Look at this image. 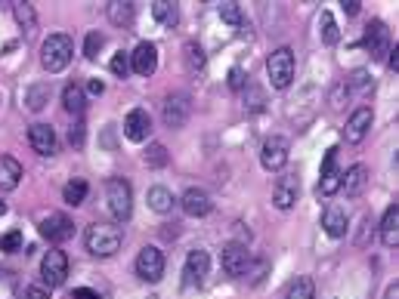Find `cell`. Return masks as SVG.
Masks as SVG:
<instances>
[{
    "instance_id": "8",
    "label": "cell",
    "mask_w": 399,
    "mask_h": 299,
    "mask_svg": "<svg viewBox=\"0 0 399 299\" xmlns=\"http://www.w3.org/2000/svg\"><path fill=\"white\" fill-rule=\"evenodd\" d=\"M260 164H263V170H269V173L282 170L285 164H288V139H285V136H269V139H266L263 148H260Z\"/></svg>"
},
{
    "instance_id": "13",
    "label": "cell",
    "mask_w": 399,
    "mask_h": 299,
    "mask_svg": "<svg viewBox=\"0 0 399 299\" xmlns=\"http://www.w3.org/2000/svg\"><path fill=\"white\" fill-rule=\"evenodd\" d=\"M371 121H375V115H371V108H356L353 115L347 117V127H344V139H347L350 145H359L365 136H369L371 130Z\"/></svg>"
},
{
    "instance_id": "28",
    "label": "cell",
    "mask_w": 399,
    "mask_h": 299,
    "mask_svg": "<svg viewBox=\"0 0 399 299\" xmlns=\"http://www.w3.org/2000/svg\"><path fill=\"white\" fill-rule=\"evenodd\" d=\"M109 19L118 25V28H130L133 25V3H121V0L109 3Z\"/></svg>"
},
{
    "instance_id": "9",
    "label": "cell",
    "mask_w": 399,
    "mask_h": 299,
    "mask_svg": "<svg viewBox=\"0 0 399 299\" xmlns=\"http://www.w3.org/2000/svg\"><path fill=\"white\" fill-rule=\"evenodd\" d=\"M37 229H41V235H44L50 244H62V241H69V238L75 235V222H71L69 216H62V213L44 216Z\"/></svg>"
},
{
    "instance_id": "5",
    "label": "cell",
    "mask_w": 399,
    "mask_h": 299,
    "mask_svg": "<svg viewBox=\"0 0 399 299\" xmlns=\"http://www.w3.org/2000/svg\"><path fill=\"white\" fill-rule=\"evenodd\" d=\"M189 115H192V102H189V96H186V93H170V96L164 99L161 117H164V124H168L170 130L183 127V124L189 121Z\"/></svg>"
},
{
    "instance_id": "47",
    "label": "cell",
    "mask_w": 399,
    "mask_h": 299,
    "mask_svg": "<svg viewBox=\"0 0 399 299\" xmlns=\"http://www.w3.org/2000/svg\"><path fill=\"white\" fill-rule=\"evenodd\" d=\"M390 68L399 71V46H396V50H390Z\"/></svg>"
},
{
    "instance_id": "14",
    "label": "cell",
    "mask_w": 399,
    "mask_h": 299,
    "mask_svg": "<svg viewBox=\"0 0 399 299\" xmlns=\"http://www.w3.org/2000/svg\"><path fill=\"white\" fill-rule=\"evenodd\" d=\"M130 68L136 71V75H143V77L155 75V68H158V46L149 44V41L136 44V50L130 52Z\"/></svg>"
},
{
    "instance_id": "26",
    "label": "cell",
    "mask_w": 399,
    "mask_h": 299,
    "mask_svg": "<svg viewBox=\"0 0 399 299\" xmlns=\"http://www.w3.org/2000/svg\"><path fill=\"white\" fill-rule=\"evenodd\" d=\"M84 197H87V182H84V179H71V182H65L62 201L69 204V207H81Z\"/></svg>"
},
{
    "instance_id": "38",
    "label": "cell",
    "mask_w": 399,
    "mask_h": 299,
    "mask_svg": "<svg viewBox=\"0 0 399 299\" xmlns=\"http://www.w3.org/2000/svg\"><path fill=\"white\" fill-rule=\"evenodd\" d=\"M109 68H112V75L127 77V71H130V56H124V52H115V59L109 62Z\"/></svg>"
},
{
    "instance_id": "39",
    "label": "cell",
    "mask_w": 399,
    "mask_h": 299,
    "mask_svg": "<svg viewBox=\"0 0 399 299\" xmlns=\"http://www.w3.org/2000/svg\"><path fill=\"white\" fill-rule=\"evenodd\" d=\"M84 139H87V127H84V121H75V124L69 127V142L75 145V148H81Z\"/></svg>"
},
{
    "instance_id": "6",
    "label": "cell",
    "mask_w": 399,
    "mask_h": 299,
    "mask_svg": "<svg viewBox=\"0 0 399 299\" xmlns=\"http://www.w3.org/2000/svg\"><path fill=\"white\" fill-rule=\"evenodd\" d=\"M41 278L46 287H59L69 278V256L62 250H46V256L41 259Z\"/></svg>"
},
{
    "instance_id": "25",
    "label": "cell",
    "mask_w": 399,
    "mask_h": 299,
    "mask_svg": "<svg viewBox=\"0 0 399 299\" xmlns=\"http://www.w3.org/2000/svg\"><path fill=\"white\" fill-rule=\"evenodd\" d=\"M152 16H155L164 28H174V25L179 22V10H177L174 0H158V3L152 6Z\"/></svg>"
},
{
    "instance_id": "36",
    "label": "cell",
    "mask_w": 399,
    "mask_h": 299,
    "mask_svg": "<svg viewBox=\"0 0 399 299\" xmlns=\"http://www.w3.org/2000/svg\"><path fill=\"white\" fill-rule=\"evenodd\" d=\"M220 19L226 25H232V28H238V25H242V10H238V3H223L220 6Z\"/></svg>"
},
{
    "instance_id": "20",
    "label": "cell",
    "mask_w": 399,
    "mask_h": 299,
    "mask_svg": "<svg viewBox=\"0 0 399 299\" xmlns=\"http://www.w3.org/2000/svg\"><path fill=\"white\" fill-rule=\"evenodd\" d=\"M22 182V164L10 155H0V191H12Z\"/></svg>"
},
{
    "instance_id": "34",
    "label": "cell",
    "mask_w": 399,
    "mask_h": 299,
    "mask_svg": "<svg viewBox=\"0 0 399 299\" xmlns=\"http://www.w3.org/2000/svg\"><path fill=\"white\" fill-rule=\"evenodd\" d=\"M46 96H50V90H46V86H31L28 96H25V105H28L31 111H41L44 102H46Z\"/></svg>"
},
{
    "instance_id": "7",
    "label": "cell",
    "mask_w": 399,
    "mask_h": 299,
    "mask_svg": "<svg viewBox=\"0 0 399 299\" xmlns=\"http://www.w3.org/2000/svg\"><path fill=\"white\" fill-rule=\"evenodd\" d=\"M136 275L149 284H158L164 275V253L158 247H143L136 256Z\"/></svg>"
},
{
    "instance_id": "48",
    "label": "cell",
    "mask_w": 399,
    "mask_h": 299,
    "mask_svg": "<svg viewBox=\"0 0 399 299\" xmlns=\"http://www.w3.org/2000/svg\"><path fill=\"white\" fill-rule=\"evenodd\" d=\"M387 299H399V284H393V287L387 290Z\"/></svg>"
},
{
    "instance_id": "1",
    "label": "cell",
    "mask_w": 399,
    "mask_h": 299,
    "mask_svg": "<svg viewBox=\"0 0 399 299\" xmlns=\"http://www.w3.org/2000/svg\"><path fill=\"white\" fill-rule=\"evenodd\" d=\"M124 241V231L121 225H112V222H93L84 235V244L93 256H115L121 250Z\"/></svg>"
},
{
    "instance_id": "29",
    "label": "cell",
    "mask_w": 399,
    "mask_h": 299,
    "mask_svg": "<svg viewBox=\"0 0 399 299\" xmlns=\"http://www.w3.org/2000/svg\"><path fill=\"white\" fill-rule=\"evenodd\" d=\"M319 35H322V41L328 44V46L341 41V31H337V22H335V16H331L328 10H322V16H319Z\"/></svg>"
},
{
    "instance_id": "45",
    "label": "cell",
    "mask_w": 399,
    "mask_h": 299,
    "mask_svg": "<svg viewBox=\"0 0 399 299\" xmlns=\"http://www.w3.org/2000/svg\"><path fill=\"white\" fill-rule=\"evenodd\" d=\"M359 3H362V0H344V12H347V16H356V12H359Z\"/></svg>"
},
{
    "instance_id": "31",
    "label": "cell",
    "mask_w": 399,
    "mask_h": 299,
    "mask_svg": "<svg viewBox=\"0 0 399 299\" xmlns=\"http://www.w3.org/2000/svg\"><path fill=\"white\" fill-rule=\"evenodd\" d=\"M341 176H344L341 170H331V173H325V176L319 179V195H322V197L337 195V191H341Z\"/></svg>"
},
{
    "instance_id": "30",
    "label": "cell",
    "mask_w": 399,
    "mask_h": 299,
    "mask_svg": "<svg viewBox=\"0 0 399 299\" xmlns=\"http://www.w3.org/2000/svg\"><path fill=\"white\" fill-rule=\"evenodd\" d=\"M12 16H16L19 28L35 31V25H37V12H35V6H31V3H12Z\"/></svg>"
},
{
    "instance_id": "19",
    "label": "cell",
    "mask_w": 399,
    "mask_h": 299,
    "mask_svg": "<svg viewBox=\"0 0 399 299\" xmlns=\"http://www.w3.org/2000/svg\"><path fill=\"white\" fill-rule=\"evenodd\" d=\"M365 185H369V167H365V164H353V167H350V170L341 176V189L347 191L350 197L362 195Z\"/></svg>"
},
{
    "instance_id": "42",
    "label": "cell",
    "mask_w": 399,
    "mask_h": 299,
    "mask_svg": "<svg viewBox=\"0 0 399 299\" xmlns=\"http://www.w3.org/2000/svg\"><path fill=\"white\" fill-rule=\"evenodd\" d=\"M22 299H50V290H46V287H37V284H31V287H25Z\"/></svg>"
},
{
    "instance_id": "24",
    "label": "cell",
    "mask_w": 399,
    "mask_h": 299,
    "mask_svg": "<svg viewBox=\"0 0 399 299\" xmlns=\"http://www.w3.org/2000/svg\"><path fill=\"white\" fill-rule=\"evenodd\" d=\"M149 207L155 213H170L174 210V191L164 189V185H152L149 189Z\"/></svg>"
},
{
    "instance_id": "37",
    "label": "cell",
    "mask_w": 399,
    "mask_h": 299,
    "mask_svg": "<svg viewBox=\"0 0 399 299\" xmlns=\"http://www.w3.org/2000/svg\"><path fill=\"white\" fill-rule=\"evenodd\" d=\"M0 250L3 253H16V250H22V231H10V235H3L0 238Z\"/></svg>"
},
{
    "instance_id": "27",
    "label": "cell",
    "mask_w": 399,
    "mask_h": 299,
    "mask_svg": "<svg viewBox=\"0 0 399 299\" xmlns=\"http://www.w3.org/2000/svg\"><path fill=\"white\" fill-rule=\"evenodd\" d=\"M183 62H186V68L192 71V75H198V71L204 68V50L198 46L195 41H186L183 46Z\"/></svg>"
},
{
    "instance_id": "4",
    "label": "cell",
    "mask_w": 399,
    "mask_h": 299,
    "mask_svg": "<svg viewBox=\"0 0 399 299\" xmlns=\"http://www.w3.org/2000/svg\"><path fill=\"white\" fill-rule=\"evenodd\" d=\"M105 197H109V210L118 222H127L130 213H133V189L127 179L115 176L105 182Z\"/></svg>"
},
{
    "instance_id": "33",
    "label": "cell",
    "mask_w": 399,
    "mask_h": 299,
    "mask_svg": "<svg viewBox=\"0 0 399 299\" xmlns=\"http://www.w3.org/2000/svg\"><path fill=\"white\" fill-rule=\"evenodd\" d=\"M145 164H149V167H164V164H168V148H164L161 142H152L149 151H145Z\"/></svg>"
},
{
    "instance_id": "46",
    "label": "cell",
    "mask_w": 399,
    "mask_h": 299,
    "mask_svg": "<svg viewBox=\"0 0 399 299\" xmlns=\"http://www.w3.org/2000/svg\"><path fill=\"white\" fill-rule=\"evenodd\" d=\"M87 90L93 93V96H103V93H105V84H103V81H90Z\"/></svg>"
},
{
    "instance_id": "21",
    "label": "cell",
    "mask_w": 399,
    "mask_h": 299,
    "mask_svg": "<svg viewBox=\"0 0 399 299\" xmlns=\"http://www.w3.org/2000/svg\"><path fill=\"white\" fill-rule=\"evenodd\" d=\"M381 241L387 247H396L399 244V204H390L387 213L381 219Z\"/></svg>"
},
{
    "instance_id": "32",
    "label": "cell",
    "mask_w": 399,
    "mask_h": 299,
    "mask_svg": "<svg viewBox=\"0 0 399 299\" xmlns=\"http://www.w3.org/2000/svg\"><path fill=\"white\" fill-rule=\"evenodd\" d=\"M285 299H312V281L310 278H297L288 287V296Z\"/></svg>"
},
{
    "instance_id": "15",
    "label": "cell",
    "mask_w": 399,
    "mask_h": 299,
    "mask_svg": "<svg viewBox=\"0 0 399 299\" xmlns=\"http://www.w3.org/2000/svg\"><path fill=\"white\" fill-rule=\"evenodd\" d=\"M152 133V117L149 111L143 108H133L127 117H124V136L130 139V142H145Z\"/></svg>"
},
{
    "instance_id": "16",
    "label": "cell",
    "mask_w": 399,
    "mask_h": 299,
    "mask_svg": "<svg viewBox=\"0 0 399 299\" xmlns=\"http://www.w3.org/2000/svg\"><path fill=\"white\" fill-rule=\"evenodd\" d=\"M28 142L41 157L56 155V130H53L50 124H35V127L28 130Z\"/></svg>"
},
{
    "instance_id": "22",
    "label": "cell",
    "mask_w": 399,
    "mask_h": 299,
    "mask_svg": "<svg viewBox=\"0 0 399 299\" xmlns=\"http://www.w3.org/2000/svg\"><path fill=\"white\" fill-rule=\"evenodd\" d=\"M322 229L328 231L331 238H344L347 235V213L341 207H328L322 213Z\"/></svg>"
},
{
    "instance_id": "35",
    "label": "cell",
    "mask_w": 399,
    "mask_h": 299,
    "mask_svg": "<svg viewBox=\"0 0 399 299\" xmlns=\"http://www.w3.org/2000/svg\"><path fill=\"white\" fill-rule=\"evenodd\" d=\"M103 44H105V37L99 35V31H90L87 41H84V56H87V59H96L99 50H103Z\"/></svg>"
},
{
    "instance_id": "49",
    "label": "cell",
    "mask_w": 399,
    "mask_h": 299,
    "mask_svg": "<svg viewBox=\"0 0 399 299\" xmlns=\"http://www.w3.org/2000/svg\"><path fill=\"white\" fill-rule=\"evenodd\" d=\"M3 213H6V204H3V201H0V216H3Z\"/></svg>"
},
{
    "instance_id": "44",
    "label": "cell",
    "mask_w": 399,
    "mask_h": 299,
    "mask_svg": "<svg viewBox=\"0 0 399 299\" xmlns=\"http://www.w3.org/2000/svg\"><path fill=\"white\" fill-rule=\"evenodd\" d=\"M71 299H99L96 290H90V287H78L75 293H71Z\"/></svg>"
},
{
    "instance_id": "10",
    "label": "cell",
    "mask_w": 399,
    "mask_h": 299,
    "mask_svg": "<svg viewBox=\"0 0 399 299\" xmlns=\"http://www.w3.org/2000/svg\"><path fill=\"white\" fill-rule=\"evenodd\" d=\"M220 265H223L226 275H232V278L245 275V271H248V265H251L248 247H245V244H226V247L220 250Z\"/></svg>"
},
{
    "instance_id": "3",
    "label": "cell",
    "mask_w": 399,
    "mask_h": 299,
    "mask_svg": "<svg viewBox=\"0 0 399 299\" xmlns=\"http://www.w3.org/2000/svg\"><path fill=\"white\" fill-rule=\"evenodd\" d=\"M266 75H269V84L276 86V90L291 86V81H294V52H291V46H278L276 52H269V59H266Z\"/></svg>"
},
{
    "instance_id": "17",
    "label": "cell",
    "mask_w": 399,
    "mask_h": 299,
    "mask_svg": "<svg viewBox=\"0 0 399 299\" xmlns=\"http://www.w3.org/2000/svg\"><path fill=\"white\" fill-rule=\"evenodd\" d=\"M179 204H183V213H186V216H195V219L208 216L211 207H214V204H211V195H208V191H204V189H195V185H192V189L186 191L183 197H179Z\"/></svg>"
},
{
    "instance_id": "18",
    "label": "cell",
    "mask_w": 399,
    "mask_h": 299,
    "mask_svg": "<svg viewBox=\"0 0 399 299\" xmlns=\"http://www.w3.org/2000/svg\"><path fill=\"white\" fill-rule=\"evenodd\" d=\"M208 253L204 250H189V256H186V284L189 287H198V284H204V278H208Z\"/></svg>"
},
{
    "instance_id": "11",
    "label": "cell",
    "mask_w": 399,
    "mask_h": 299,
    "mask_svg": "<svg viewBox=\"0 0 399 299\" xmlns=\"http://www.w3.org/2000/svg\"><path fill=\"white\" fill-rule=\"evenodd\" d=\"M297 195H301V179H297V173H285V176H278V182H276L272 204H276L278 210H291L297 204Z\"/></svg>"
},
{
    "instance_id": "12",
    "label": "cell",
    "mask_w": 399,
    "mask_h": 299,
    "mask_svg": "<svg viewBox=\"0 0 399 299\" xmlns=\"http://www.w3.org/2000/svg\"><path fill=\"white\" fill-rule=\"evenodd\" d=\"M365 50L371 52V59H384L390 52V31L381 19L365 25Z\"/></svg>"
},
{
    "instance_id": "41",
    "label": "cell",
    "mask_w": 399,
    "mask_h": 299,
    "mask_svg": "<svg viewBox=\"0 0 399 299\" xmlns=\"http://www.w3.org/2000/svg\"><path fill=\"white\" fill-rule=\"evenodd\" d=\"M365 86H369V75H365V71H353L347 93H353V90H365Z\"/></svg>"
},
{
    "instance_id": "2",
    "label": "cell",
    "mask_w": 399,
    "mask_h": 299,
    "mask_svg": "<svg viewBox=\"0 0 399 299\" xmlns=\"http://www.w3.org/2000/svg\"><path fill=\"white\" fill-rule=\"evenodd\" d=\"M71 52H75V44L69 35H50L41 46V65L50 75H56L71 62Z\"/></svg>"
},
{
    "instance_id": "23",
    "label": "cell",
    "mask_w": 399,
    "mask_h": 299,
    "mask_svg": "<svg viewBox=\"0 0 399 299\" xmlns=\"http://www.w3.org/2000/svg\"><path fill=\"white\" fill-rule=\"evenodd\" d=\"M62 105L65 111H71V115H81L84 108H87V93H84L81 84H69L62 90Z\"/></svg>"
},
{
    "instance_id": "40",
    "label": "cell",
    "mask_w": 399,
    "mask_h": 299,
    "mask_svg": "<svg viewBox=\"0 0 399 299\" xmlns=\"http://www.w3.org/2000/svg\"><path fill=\"white\" fill-rule=\"evenodd\" d=\"M245 84H248V75L236 65V68L229 71V86H232V90H245Z\"/></svg>"
},
{
    "instance_id": "43",
    "label": "cell",
    "mask_w": 399,
    "mask_h": 299,
    "mask_svg": "<svg viewBox=\"0 0 399 299\" xmlns=\"http://www.w3.org/2000/svg\"><path fill=\"white\" fill-rule=\"evenodd\" d=\"M335 164H337V148H328V155H325V164H322V176H325V173H331V170H337Z\"/></svg>"
}]
</instances>
